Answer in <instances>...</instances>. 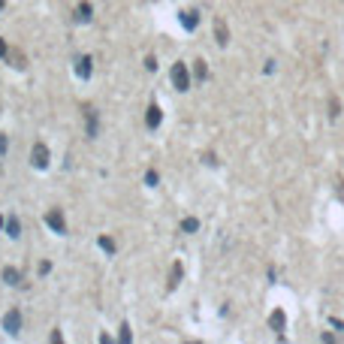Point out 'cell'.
Here are the masks:
<instances>
[{
    "label": "cell",
    "mask_w": 344,
    "mask_h": 344,
    "mask_svg": "<svg viewBox=\"0 0 344 344\" xmlns=\"http://www.w3.org/2000/svg\"><path fill=\"white\" fill-rule=\"evenodd\" d=\"M169 79H172V88H175V91H187V88H190L187 64H184V61H175V64H172V69H169Z\"/></svg>",
    "instance_id": "cell-1"
},
{
    "label": "cell",
    "mask_w": 344,
    "mask_h": 344,
    "mask_svg": "<svg viewBox=\"0 0 344 344\" xmlns=\"http://www.w3.org/2000/svg\"><path fill=\"white\" fill-rule=\"evenodd\" d=\"M30 166H36V169H46L48 166V145L46 142H36L33 148H30Z\"/></svg>",
    "instance_id": "cell-2"
},
{
    "label": "cell",
    "mask_w": 344,
    "mask_h": 344,
    "mask_svg": "<svg viewBox=\"0 0 344 344\" xmlns=\"http://www.w3.org/2000/svg\"><path fill=\"white\" fill-rule=\"evenodd\" d=\"M46 224H48L54 232H58V235L67 232V221H64V211H61V208H51V211L46 214Z\"/></svg>",
    "instance_id": "cell-3"
},
{
    "label": "cell",
    "mask_w": 344,
    "mask_h": 344,
    "mask_svg": "<svg viewBox=\"0 0 344 344\" xmlns=\"http://www.w3.org/2000/svg\"><path fill=\"white\" fill-rule=\"evenodd\" d=\"M3 329L9 332V335H18L22 332V311H6V317H3Z\"/></svg>",
    "instance_id": "cell-4"
},
{
    "label": "cell",
    "mask_w": 344,
    "mask_h": 344,
    "mask_svg": "<svg viewBox=\"0 0 344 344\" xmlns=\"http://www.w3.org/2000/svg\"><path fill=\"white\" fill-rule=\"evenodd\" d=\"M160 121H163L160 106H157V103H151V106H148V115H145V127H148V130H157Z\"/></svg>",
    "instance_id": "cell-5"
},
{
    "label": "cell",
    "mask_w": 344,
    "mask_h": 344,
    "mask_svg": "<svg viewBox=\"0 0 344 344\" xmlns=\"http://www.w3.org/2000/svg\"><path fill=\"white\" fill-rule=\"evenodd\" d=\"M76 64H79V67H76V72H79V79H91V72H94V61H91V58H88V54H85V58H79Z\"/></svg>",
    "instance_id": "cell-6"
},
{
    "label": "cell",
    "mask_w": 344,
    "mask_h": 344,
    "mask_svg": "<svg viewBox=\"0 0 344 344\" xmlns=\"http://www.w3.org/2000/svg\"><path fill=\"white\" fill-rule=\"evenodd\" d=\"M199 24V12L196 9H187V12H181V27H187V30H196Z\"/></svg>",
    "instance_id": "cell-7"
},
{
    "label": "cell",
    "mask_w": 344,
    "mask_h": 344,
    "mask_svg": "<svg viewBox=\"0 0 344 344\" xmlns=\"http://www.w3.org/2000/svg\"><path fill=\"white\" fill-rule=\"evenodd\" d=\"M91 18H94V6H91V3H79L76 6V22L85 24V22H91Z\"/></svg>",
    "instance_id": "cell-8"
},
{
    "label": "cell",
    "mask_w": 344,
    "mask_h": 344,
    "mask_svg": "<svg viewBox=\"0 0 344 344\" xmlns=\"http://www.w3.org/2000/svg\"><path fill=\"white\" fill-rule=\"evenodd\" d=\"M214 36H217V46H227L229 43V30H227V24L221 22V18L214 22Z\"/></svg>",
    "instance_id": "cell-9"
},
{
    "label": "cell",
    "mask_w": 344,
    "mask_h": 344,
    "mask_svg": "<svg viewBox=\"0 0 344 344\" xmlns=\"http://www.w3.org/2000/svg\"><path fill=\"white\" fill-rule=\"evenodd\" d=\"M85 130L91 139H97V112L94 109H88V118H85Z\"/></svg>",
    "instance_id": "cell-10"
},
{
    "label": "cell",
    "mask_w": 344,
    "mask_h": 344,
    "mask_svg": "<svg viewBox=\"0 0 344 344\" xmlns=\"http://www.w3.org/2000/svg\"><path fill=\"white\" fill-rule=\"evenodd\" d=\"M269 326L275 332H281L284 326H287V317H284V311H272V317H269Z\"/></svg>",
    "instance_id": "cell-11"
},
{
    "label": "cell",
    "mask_w": 344,
    "mask_h": 344,
    "mask_svg": "<svg viewBox=\"0 0 344 344\" xmlns=\"http://www.w3.org/2000/svg\"><path fill=\"white\" fill-rule=\"evenodd\" d=\"M6 235H9V239H18V235H22V224H18V217H9V221H6Z\"/></svg>",
    "instance_id": "cell-12"
},
{
    "label": "cell",
    "mask_w": 344,
    "mask_h": 344,
    "mask_svg": "<svg viewBox=\"0 0 344 344\" xmlns=\"http://www.w3.org/2000/svg\"><path fill=\"white\" fill-rule=\"evenodd\" d=\"M3 281H6V284H18V281H22V272L12 269V266H6V269H3Z\"/></svg>",
    "instance_id": "cell-13"
},
{
    "label": "cell",
    "mask_w": 344,
    "mask_h": 344,
    "mask_svg": "<svg viewBox=\"0 0 344 344\" xmlns=\"http://www.w3.org/2000/svg\"><path fill=\"white\" fill-rule=\"evenodd\" d=\"M181 229H184V232H196L199 221H196V217H187V221H181Z\"/></svg>",
    "instance_id": "cell-14"
},
{
    "label": "cell",
    "mask_w": 344,
    "mask_h": 344,
    "mask_svg": "<svg viewBox=\"0 0 344 344\" xmlns=\"http://www.w3.org/2000/svg\"><path fill=\"white\" fill-rule=\"evenodd\" d=\"M178 281H181V263H175V266H172V275H169V287H175Z\"/></svg>",
    "instance_id": "cell-15"
},
{
    "label": "cell",
    "mask_w": 344,
    "mask_h": 344,
    "mask_svg": "<svg viewBox=\"0 0 344 344\" xmlns=\"http://www.w3.org/2000/svg\"><path fill=\"white\" fill-rule=\"evenodd\" d=\"M100 248H103L106 253H115V242L109 239V235H103V239H100Z\"/></svg>",
    "instance_id": "cell-16"
},
{
    "label": "cell",
    "mask_w": 344,
    "mask_h": 344,
    "mask_svg": "<svg viewBox=\"0 0 344 344\" xmlns=\"http://www.w3.org/2000/svg\"><path fill=\"white\" fill-rule=\"evenodd\" d=\"M196 79L206 82V64H203V61H196Z\"/></svg>",
    "instance_id": "cell-17"
},
{
    "label": "cell",
    "mask_w": 344,
    "mask_h": 344,
    "mask_svg": "<svg viewBox=\"0 0 344 344\" xmlns=\"http://www.w3.org/2000/svg\"><path fill=\"white\" fill-rule=\"evenodd\" d=\"M145 184H148V187L157 184V172H154V169H148V175H145Z\"/></svg>",
    "instance_id": "cell-18"
},
{
    "label": "cell",
    "mask_w": 344,
    "mask_h": 344,
    "mask_svg": "<svg viewBox=\"0 0 344 344\" xmlns=\"http://www.w3.org/2000/svg\"><path fill=\"white\" fill-rule=\"evenodd\" d=\"M121 341H130V326H127V323L121 326Z\"/></svg>",
    "instance_id": "cell-19"
},
{
    "label": "cell",
    "mask_w": 344,
    "mask_h": 344,
    "mask_svg": "<svg viewBox=\"0 0 344 344\" xmlns=\"http://www.w3.org/2000/svg\"><path fill=\"white\" fill-rule=\"evenodd\" d=\"M0 154H6V136H0Z\"/></svg>",
    "instance_id": "cell-20"
},
{
    "label": "cell",
    "mask_w": 344,
    "mask_h": 344,
    "mask_svg": "<svg viewBox=\"0 0 344 344\" xmlns=\"http://www.w3.org/2000/svg\"><path fill=\"white\" fill-rule=\"evenodd\" d=\"M6 51H9V48H6V43L0 40V58H6Z\"/></svg>",
    "instance_id": "cell-21"
},
{
    "label": "cell",
    "mask_w": 344,
    "mask_h": 344,
    "mask_svg": "<svg viewBox=\"0 0 344 344\" xmlns=\"http://www.w3.org/2000/svg\"><path fill=\"white\" fill-rule=\"evenodd\" d=\"M3 6H6V0H0V12H3Z\"/></svg>",
    "instance_id": "cell-22"
}]
</instances>
